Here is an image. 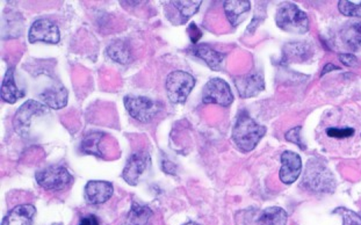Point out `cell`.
Listing matches in <instances>:
<instances>
[{"instance_id":"obj_11","label":"cell","mask_w":361,"mask_h":225,"mask_svg":"<svg viewBox=\"0 0 361 225\" xmlns=\"http://www.w3.org/2000/svg\"><path fill=\"white\" fill-rule=\"evenodd\" d=\"M240 97L247 98L257 97L265 90V80L263 75L259 72H251L245 76L236 77L233 79Z\"/></svg>"},{"instance_id":"obj_10","label":"cell","mask_w":361,"mask_h":225,"mask_svg":"<svg viewBox=\"0 0 361 225\" xmlns=\"http://www.w3.org/2000/svg\"><path fill=\"white\" fill-rule=\"evenodd\" d=\"M149 153L137 151V153H132L125 163V169L122 172V179L130 186H137L139 178L146 172V169L149 166Z\"/></svg>"},{"instance_id":"obj_22","label":"cell","mask_w":361,"mask_h":225,"mask_svg":"<svg viewBox=\"0 0 361 225\" xmlns=\"http://www.w3.org/2000/svg\"><path fill=\"white\" fill-rule=\"evenodd\" d=\"M344 45L352 52L361 50V22H352L341 31Z\"/></svg>"},{"instance_id":"obj_18","label":"cell","mask_w":361,"mask_h":225,"mask_svg":"<svg viewBox=\"0 0 361 225\" xmlns=\"http://www.w3.org/2000/svg\"><path fill=\"white\" fill-rule=\"evenodd\" d=\"M223 8L230 24L236 27L242 17L250 10L251 3L249 0H226L223 3Z\"/></svg>"},{"instance_id":"obj_16","label":"cell","mask_w":361,"mask_h":225,"mask_svg":"<svg viewBox=\"0 0 361 225\" xmlns=\"http://www.w3.org/2000/svg\"><path fill=\"white\" fill-rule=\"evenodd\" d=\"M35 214L36 208L34 205H17L7 214L1 225H33Z\"/></svg>"},{"instance_id":"obj_24","label":"cell","mask_w":361,"mask_h":225,"mask_svg":"<svg viewBox=\"0 0 361 225\" xmlns=\"http://www.w3.org/2000/svg\"><path fill=\"white\" fill-rule=\"evenodd\" d=\"M310 56H312V48L308 43H303V42L289 43L284 49V59L289 62L303 61Z\"/></svg>"},{"instance_id":"obj_1","label":"cell","mask_w":361,"mask_h":225,"mask_svg":"<svg viewBox=\"0 0 361 225\" xmlns=\"http://www.w3.org/2000/svg\"><path fill=\"white\" fill-rule=\"evenodd\" d=\"M266 127L259 125L245 111H240L233 125L231 139L240 153H251L266 134Z\"/></svg>"},{"instance_id":"obj_4","label":"cell","mask_w":361,"mask_h":225,"mask_svg":"<svg viewBox=\"0 0 361 225\" xmlns=\"http://www.w3.org/2000/svg\"><path fill=\"white\" fill-rule=\"evenodd\" d=\"M195 78L191 73L176 70L167 77L165 91L172 104H185L195 86Z\"/></svg>"},{"instance_id":"obj_25","label":"cell","mask_w":361,"mask_h":225,"mask_svg":"<svg viewBox=\"0 0 361 225\" xmlns=\"http://www.w3.org/2000/svg\"><path fill=\"white\" fill-rule=\"evenodd\" d=\"M172 6L178 10L180 14L183 21H187L190 17H193L197 14L199 8L201 6V0H176V1H171Z\"/></svg>"},{"instance_id":"obj_33","label":"cell","mask_w":361,"mask_h":225,"mask_svg":"<svg viewBox=\"0 0 361 225\" xmlns=\"http://www.w3.org/2000/svg\"><path fill=\"white\" fill-rule=\"evenodd\" d=\"M334 70H339V68L334 65V64H327L325 68H324L323 71H322V75H321V76H324L325 73L330 72V71H334Z\"/></svg>"},{"instance_id":"obj_32","label":"cell","mask_w":361,"mask_h":225,"mask_svg":"<svg viewBox=\"0 0 361 225\" xmlns=\"http://www.w3.org/2000/svg\"><path fill=\"white\" fill-rule=\"evenodd\" d=\"M78 225H100V221L95 215L84 216Z\"/></svg>"},{"instance_id":"obj_31","label":"cell","mask_w":361,"mask_h":225,"mask_svg":"<svg viewBox=\"0 0 361 225\" xmlns=\"http://www.w3.org/2000/svg\"><path fill=\"white\" fill-rule=\"evenodd\" d=\"M188 35H190V38H191V41L193 43H197V42L201 38L202 33L200 29H199L198 26L195 24H191L188 26Z\"/></svg>"},{"instance_id":"obj_7","label":"cell","mask_w":361,"mask_h":225,"mask_svg":"<svg viewBox=\"0 0 361 225\" xmlns=\"http://www.w3.org/2000/svg\"><path fill=\"white\" fill-rule=\"evenodd\" d=\"M49 114V108L42 102L28 100L17 109L14 115L13 127L17 135L27 137L33 118Z\"/></svg>"},{"instance_id":"obj_21","label":"cell","mask_w":361,"mask_h":225,"mask_svg":"<svg viewBox=\"0 0 361 225\" xmlns=\"http://www.w3.org/2000/svg\"><path fill=\"white\" fill-rule=\"evenodd\" d=\"M153 217V212L148 205L132 202L127 216V225H150Z\"/></svg>"},{"instance_id":"obj_5","label":"cell","mask_w":361,"mask_h":225,"mask_svg":"<svg viewBox=\"0 0 361 225\" xmlns=\"http://www.w3.org/2000/svg\"><path fill=\"white\" fill-rule=\"evenodd\" d=\"M128 114L136 121L148 123L160 115L163 104L148 97H132L127 95L123 99Z\"/></svg>"},{"instance_id":"obj_3","label":"cell","mask_w":361,"mask_h":225,"mask_svg":"<svg viewBox=\"0 0 361 225\" xmlns=\"http://www.w3.org/2000/svg\"><path fill=\"white\" fill-rule=\"evenodd\" d=\"M303 185L316 193H331L335 191L334 174L321 160H310L307 165Z\"/></svg>"},{"instance_id":"obj_27","label":"cell","mask_w":361,"mask_h":225,"mask_svg":"<svg viewBox=\"0 0 361 225\" xmlns=\"http://www.w3.org/2000/svg\"><path fill=\"white\" fill-rule=\"evenodd\" d=\"M338 8L345 17H361V1L341 0L338 3Z\"/></svg>"},{"instance_id":"obj_9","label":"cell","mask_w":361,"mask_h":225,"mask_svg":"<svg viewBox=\"0 0 361 225\" xmlns=\"http://www.w3.org/2000/svg\"><path fill=\"white\" fill-rule=\"evenodd\" d=\"M61 40V33L55 22L48 19H40L33 22L29 33H28V41L31 43L42 42L48 45H56Z\"/></svg>"},{"instance_id":"obj_30","label":"cell","mask_w":361,"mask_h":225,"mask_svg":"<svg viewBox=\"0 0 361 225\" xmlns=\"http://www.w3.org/2000/svg\"><path fill=\"white\" fill-rule=\"evenodd\" d=\"M339 61L344 65L348 66V68L358 65V59L355 55H352V54H341L339 55Z\"/></svg>"},{"instance_id":"obj_26","label":"cell","mask_w":361,"mask_h":225,"mask_svg":"<svg viewBox=\"0 0 361 225\" xmlns=\"http://www.w3.org/2000/svg\"><path fill=\"white\" fill-rule=\"evenodd\" d=\"M324 132H325L328 139L343 141V139H350L355 137V129L348 127V125H344V127L335 125V127H329V128L325 129Z\"/></svg>"},{"instance_id":"obj_6","label":"cell","mask_w":361,"mask_h":225,"mask_svg":"<svg viewBox=\"0 0 361 225\" xmlns=\"http://www.w3.org/2000/svg\"><path fill=\"white\" fill-rule=\"evenodd\" d=\"M35 179L40 187L45 191L61 192L72 184L73 177L66 167L52 165L35 173Z\"/></svg>"},{"instance_id":"obj_14","label":"cell","mask_w":361,"mask_h":225,"mask_svg":"<svg viewBox=\"0 0 361 225\" xmlns=\"http://www.w3.org/2000/svg\"><path fill=\"white\" fill-rule=\"evenodd\" d=\"M69 93L62 84H54L45 87L40 93V100L42 104L52 109H62L68 104Z\"/></svg>"},{"instance_id":"obj_15","label":"cell","mask_w":361,"mask_h":225,"mask_svg":"<svg viewBox=\"0 0 361 225\" xmlns=\"http://www.w3.org/2000/svg\"><path fill=\"white\" fill-rule=\"evenodd\" d=\"M190 52L198 57V59H202L203 62L212 70L219 71L222 66L223 61L226 59V54L223 52H217L215 49L212 48L209 45H194L190 49Z\"/></svg>"},{"instance_id":"obj_34","label":"cell","mask_w":361,"mask_h":225,"mask_svg":"<svg viewBox=\"0 0 361 225\" xmlns=\"http://www.w3.org/2000/svg\"><path fill=\"white\" fill-rule=\"evenodd\" d=\"M183 225H200V224H198V223H195V222H188V223H186V224H183Z\"/></svg>"},{"instance_id":"obj_13","label":"cell","mask_w":361,"mask_h":225,"mask_svg":"<svg viewBox=\"0 0 361 225\" xmlns=\"http://www.w3.org/2000/svg\"><path fill=\"white\" fill-rule=\"evenodd\" d=\"M114 192L113 185L109 181L91 180L84 189V196L90 205H102L112 198Z\"/></svg>"},{"instance_id":"obj_19","label":"cell","mask_w":361,"mask_h":225,"mask_svg":"<svg viewBox=\"0 0 361 225\" xmlns=\"http://www.w3.org/2000/svg\"><path fill=\"white\" fill-rule=\"evenodd\" d=\"M24 97V92L19 90L14 79V68L7 70L1 84V99L7 104H15L17 99Z\"/></svg>"},{"instance_id":"obj_23","label":"cell","mask_w":361,"mask_h":225,"mask_svg":"<svg viewBox=\"0 0 361 225\" xmlns=\"http://www.w3.org/2000/svg\"><path fill=\"white\" fill-rule=\"evenodd\" d=\"M289 214L279 207H271L261 212L257 225H287Z\"/></svg>"},{"instance_id":"obj_8","label":"cell","mask_w":361,"mask_h":225,"mask_svg":"<svg viewBox=\"0 0 361 225\" xmlns=\"http://www.w3.org/2000/svg\"><path fill=\"white\" fill-rule=\"evenodd\" d=\"M202 101L206 104H219L222 107H228L233 102V91L226 80L212 78L202 90Z\"/></svg>"},{"instance_id":"obj_20","label":"cell","mask_w":361,"mask_h":225,"mask_svg":"<svg viewBox=\"0 0 361 225\" xmlns=\"http://www.w3.org/2000/svg\"><path fill=\"white\" fill-rule=\"evenodd\" d=\"M106 54L113 62L118 63V64H128L132 62V50H130L128 43L125 41L116 40V41L112 42L111 45L107 47Z\"/></svg>"},{"instance_id":"obj_28","label":"cell","mask_w":361,"mask_h":225,"mask_svg":"<svg viewBox=\"0 0 361 225\" xmlns=\"http://www.w3.org/2000/svg\"><path fill=\"white\" fill-rule=\"evenodd\" d=\"M334 214H338L343 219V225H361V217L358 214L352 212L350 209L337 208L334 210Z\"/></svg>"},{"instance_id":"obj_2","label":"cell","mask_w":361,"mask_h":225,"mask_svg":"<svg viewBox=\"0 0 361 225\" xmlns=\"http://www.w3.org/2000/svg\"><path fill=\"white\" fill-rule=\"evenodd\" d=\"M275 22L282 31L294 34H306L309 31L308 15L293 3H282L279 7L275 15Z\"/></svg>"},{"instance_id":"obj_17","label":"cell","mask_w":361,"mask_h":225,"mask_svg":"<svg viewBox=\"0 0 361 225\" xmlns=\"http://www.w3.org/2000/svg\"><path fill=\"white\" fill-rule=\"evenodd\" d=\"M106 137L105 132H89L84 136L80 143V151L84 155L98 157L105 160L104 150H102V143Z\"/></svg>"},{"instance_id":"obj_29","label":"cell","mask_w":361,"mask_h":225,"mask_svg":"<svg viewBox=\"0 0 361 225\" xmlns=\"http://www.w3.org/2000/svg\"><path fill=\"white\" fill-rule=\"evenodd\" d=\"M301 130H302L301 127L291 129V130L286 134V139H287L289 142L294 143L296 146H300V149L305 150L306 149V144L303 143L302 137H301Z\"/></svg>"},{"instance_id":"obj_12","label":"cell","mask_w":361,"mask_h":225,"mask_svg":"<svg viewBox=\"0 0 361 225\" xmlns=\"http://www.w3.org/2000/svg\"><path fill=\"white\" fill-rule=\"evenodd\" d=\"M302 171V160L298 153L285 151L282 155V169L279 178L285 185H292L299 179Z\"/></svg>"}]
</instances>
